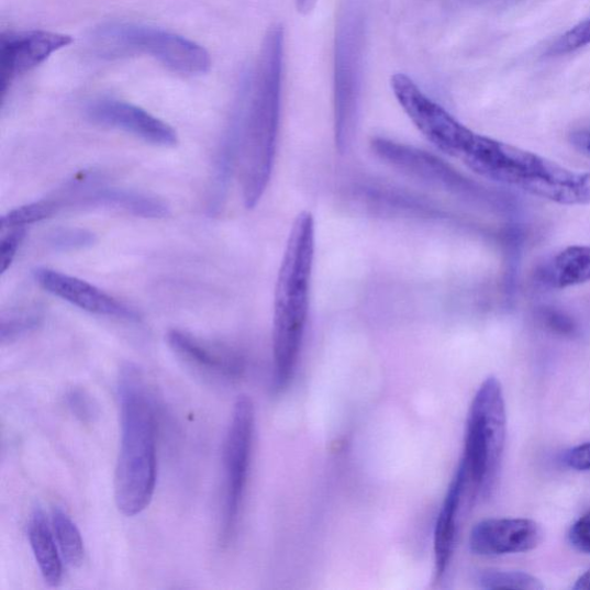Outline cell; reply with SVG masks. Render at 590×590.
Returning a JSON list of instances; mask_svg holds the SVG:
<instances>
[{
    "label": "cell",
    "mask_w": 590,
    "mask_h": 590,
    "mask_svg": "<svg viewBox=\"0 0 590 590\" xmlns=\"http://www.w3.org/2000/svg\"><path fill=\"white\" fill-rule=\"evenodd\" d=\"M285 29L275 23L235 110L241 124V172L245 205L261 200L270 180L280 121Z\"/></svg>",
    "instance_id": "1"
},
{
    "label": "cell",
    "mask_w": 590,
    "mask_h": 590,
    "mask_svg": "<svg viewBox=\"0 0 590 590\" xmlns=\"http://www.w3.org/2000/svg\"><path fill=\"white\" fill-rule=\"evenodd\" d=\"M122 439L114 474V500L126 516L151 504L157 480V420L143 371L126 365L118 385Z\"/></svg>",
    "instance_id": "2"
},
{
    "label": "cell",
    "mask_w": 590,
    "mask_h": 590,
    "mask_svg": "<svg viewBox=\"0 0 590 590\" xmlns=\"http://www.w3.org/2000/svg\"><path fill=\"white\" fill-rule=\"evenodd\" d=\"M315 255V222L309 211L296 219L282 256L274 301V387L285 390L291 382L311 307Z\"/></svg>",
    "instance_id": "3"
},
{
    "label": "cell",
    "mask_w": 590,
    "mask_h": 590,
    "mask_svg": "<svg viewBox=\"0 0 590 590\" xmlns=\"http://www.w3.org/2000/svg\"><path fill=\"white\" fill-rule=\"evenodd\" d=\"M460 159L479 176L516 187L534 197L559 204L583 203L585 174L568 170L522 148L477 134Z\"/></svg>",
    "instance_id": "4"
},
{
    "label": "cell",
    "mask_w": 590,
    "mask_h": 590,
    "mask_svg": "<svg viewBox=\"0 0 590 590\" xmlns=\"http://www.w3.org/2000/svg\"><path fill=\"white\" fill-rule=\"evenodd\" d=\"M92 45L107 58L148 55L182 76H203L211 67L209 53L197 42L141 23H108L93 32Z\"/></svg>",
    "instance_id": "5"
},
{
    "label": "cell",
    "mask_w": 590,
    "mask_h": 590,
    "mask_svg": "<svg viewBox=\"0 0 590 590\" xmlns=\"http://www.w3.org/2000/svg\"><path fill=\"white\" fill-rule=\"evenodd\" d=\"M506 437L503 390L496 377H488L471 403L459 467L482 494L493 487L502 463Z\"/></svg>",
    "instance_id": "6"
},
{
    "label": "cell",
    "mask_w": 590,
    "mask_h": 590,
    "mask_svg": "<svg viewBox=\"0 0 590 590\" xmlns=\"http://www.w3.org/2000/svg\"><path fill=\"white\" fill-rule=\"evenodd\" d=\"M365 22L360 5L348 0L341 12L335 44V126L339 148L356 131L364 78Z\"/></svg>",
    "instance_id": "7"
},
{
    "label": "cell",
    "mask_w": 590,
    "mask_h": 590,
    "mask_svg": "<svg viewBox=\"0 0 590 590\" xmlns=\"http://www.w3.org/2000/svg\"><path fill=\"white\" fill-rule=\"evenodd\" d=\"M391 88L399 105L419 132L439 152L460 159L477 133L427 97L409 76L393 75Z\"/></svg>",
    "instance_id": "8"
},
{
    "label": "cell",
    "mask_w": 590,
    "mask_h": 590,
    "mask_svg": "<svg viewBox=\"0 0 590 590\" xmlns=\"http://www.w3.org/2000/svg\"><path fill=\"white\" fill-rule=\"evenodd\" d=\"M254 427L253 401L247 396H242L235 401L224 445V541L232 537L238 525L248 478Z\"/></svg>",
    "instance_id": "9"
},
{
    "label": "cell",
    "mask_w": 590,
    "mask_h": 590,
    "mask_svg": "<svg viewBox=\"0 0 590 590\" xmlns=\"http://www.w3.org/2000/svg\"><path fill=\"white\" fill-rule=\"evenodd\" d=\"M64 207L102 208L158 220L170 215L163 200L127 188L109 187L97 172L84 171L68 180L58 193Z\"/></svg>",
    "instance_id": "10"
},
{
    "label": "cell",
    "mask_w": 590,
    "mask_h": 590,
    "mask_svg": "<svg viewBox=\"0 0 590 590\" xmlns=\"http://www.w3.org/2000/svg\"><path fill=\"white\" fill-rule=\"evenodd\" d=\"M74 38L46 32H10L0 40V85L3 100L15 80L31 73L55 53L66 48Z\"/></svg>",
    "instance_id": "11"
},
{
    "label": "cell",
    "mask_w": 590,
    "mask_h": 590,
    "mask_svg": "<svg viewBox=\"0 0 590 590\" xmlns=\"http://www.w3.org/2000/svg\"><path fill=\"white\" fill-rule=\"evenodd\" d=\"M86 114L93 124L121 130L157 147L169 148L178 144L177 132L169 124L148 111L124 101L114 99L92 101L87 105Z\"/></svg>",
    "instance_id": "12"
},
{
    "label": "cell",
    "mask_w": 590,
    "mask_h": 590,
    "mask_svg": "<svg viewBox=\"0 0 590 590\" xmlns=\"http://www.w3.org/2000/svg\"><path fill=\"white\" fill-rule=\"evenodd\" d=\"M34 277L44 291L81 311L108 318L136 319L135 312L126 304L84 279L49 268L36 269Z\"/></svg>",
    "instance_id": "13"
},
{
    "label": "cell",
    "mask_w": 590,
    "mask_h": 590,
    "mask_svg": "<svg viewBox=\"0 0 590 590\" xmlns=\"http://www.w3.org/2000/svg\"><path fill=\"white\" fill-rule=\"evenodd\" d=\"M543 532L528 519H488L470 532L469 548L480 556L526 553L538 547Z\"/></svg>",
    "instance_id": "14"
},
{
    "label": "cell",
    "mask_w": 590,
    "mask_h": 590,
    "mask_svg": "<svg viewBox=\"0 0 590 590\" xmlns=\"http://www.w3.org/2000/svg\"><path fill=\"white\" fill-rule=\"evenodd\" d=\"M168 343L186 365L212 379H238L245 361L238 350L226 345L210 343L182 330H171Z\"/></svg>",
    "instance_id": "15"
},
{
    "label": "cell",
    "mask_w": 590,
    "mask_h": 590,
    "mask_svg": "<svg viewBox=\"0 0 590 590\" xmlns=\"http://www.w3.org/2000/svg\"><path fill=\"white\" fill-rule=\"evenodd\" d=\"M463 479L456 474L450 488H448L437 517L434 553L435 574L441 579L454 555L457 534L461 522V516L474 505Z\"/></svg>",
    "instance_id": "16"
},
{
    "label": "cell",
    "mask_w": 590,
    "mask_h": 590,
    "mask_svg": "<svg viewBox=\"0 0 590 590\" xmlns=\"http://www.w3.org/2000/svg\"><path fill=\"white\" fill-rule=\"evenodd\" d=\"M29 538L45 583L59 585L63 576V558L54 530L41 509H35L29 522Z\"/></svg>",
    "instance_id": "17"
},
{
    "label": "cell",
    "mask_w": 590,
    "mask_h": 590,
    "mask_svg": "<svg viewBox=\"0 0 590 590\" xmlns=\"http://www.w3.org/2000/svg\"><path fill=\"white\" fill-rule=\"evenodd\" d=\"M553 285L559 289L585 285L590 281V247L572 246L555 258L552 270Z\"/></svg>",
    "instance_id": "18"
},
{
    "label": "cell",
    "mask_w": 590,
    "mask_h": 590,
    "mask_svg": "<svg viewBox=\"0 0 590 590\" xmlns=\"http://www.w3.org/2000/svg\"><path fill=\"white\" fill-rule=\"evenodd\" d=\"M53 530L64 563L77 568L85 558V545L81 533L73 519L62 509L53 512Z\"/></svg>",
    "instance_id": "19"
},
{
    "label": "cell",
    "mask_w": 590,
    "mask_h": 590,
    "mask_svg": "<svg viewBox=\"0 0 590 590\" xmlns=\"http://www.w3.org/2000/svg\"><path fill=\"white\" fill-rule=\"evenodd\" d=\"M58 210L60 205L55 198L35 201L9 211L0 221V227L2 231L11 227H26L53 218Z\"/></svg>",
    "instance_id": "20"
},
{
    "label": "cell",
    "mask_w": 590,
    "mask_h": 590,
    "mask_svg": "<svg viewBox=\"0 0 590 590\" xmlns=\"http://www.w3.org/2000/svg\"><path fill=\"white\" fill-rule=\"evenodd\" d=\"M479 583L485 589H543V585L535 577L515 571H485L479 576Z\"/></svg>",
    "instance_id": "21"
},
{
    "label": "cell",
    "mask_w": 590,
    "mask_h": 590,
    "mask_svg": "<svg viewBox=\"0 0 590 590\" xmlns=\"http://www.w3.org/2000/svg\"><path fill=\"white\" fill-rule=\"evenodd\" d=\"M41 315L35 311L20 310L4 314L0 323V339L12 343L33 332L40 323Z\"/></svg>",
    "instance_id": "22"
},
{
    "label": "cell",
    "mask_w": 590,
    "mask_h": 590,
    "mask_svg": "<svg viewBox=\"0 0 590 590\" xmlns=\"http://www.w3.org/2000/svg\"><path fill=\"white\" fill-rule=\"evenodd\" d=\"M93 244H96V235L79 227L57 229L48 237V245L58 252L84 249Z\"/></svg>",
    "instance_id": "23"
},
{
    "label": "cell",
    "mask_w": 590,
    "mask_h": 590,
    "mask_svg": "<svg viewBox=\"0 0 590 590\" xmlns=\"http://www.w3.org/2000/svg\"><path fill=\"white\" fill-rule=\"evenodd\" d=\"M590 44V18L563 34L552 46L550 54L560 56L577 52Z\"/></svg>",
    "instance_id": "24"
},
{
    "label": "cell",
    "mask_w": 590,
    "mask_h": 590,
    "mask_svg": "<svg viewBox=\"0 0 590 590\" xmlns=\"http://www.w3.org/2000/svg\"><path fill=\"white\" fill-rule=\"evenodd\" d=\"M67 408L73 412L76 418L81 422H92L99 415L98 405L96 401L81 389H73L66 393Z\"/></svg>",
    "instance_id": "25"
},
{
    "label": "cell",
    "mask_w": 590,
    "mask_h": 590,
    "mask_svg": "<svg viewBox=\"0 0 590 590\" xmlns=\"http://www.w3.org/2000/svg\"><path fill=\"white\" fill-rule=\"evenodd\" d=\"M7 230L9 232L3 235L2 243H0V267H2L0 271L2 274H5L12 266L16 253L26 237L25 227H11Z\"/></svg>",
    "instance_id": "26"
},
{
    "label": "cell",
    "mask_w": 590,
    "mask_h": 590,
    "mask_svg": "<svg viewBox=\"0 0 590 590\" xmlns=\"http://www.w3.org/2000/svg\"><path fill=\"white\" fill-rule=\"evenodd\" d=\"M542 319L552 332L558 335L572 336L577 332L575 322L569 316H566L558 311L546 310L542 313Z\"/></svg>",
    "instance_id": "27"
},
{
    "label": "cell",
    "mask_w": 590,
    "mask_h": 590,
    "mask_svg": "<svg viewBox=\"0 0 590 590\" xmlns=\"http://www.w3.org/2000/svg\"><path fill=\"white\" fill-rule=\"evenodd\" d=\"M570 541L579 552L590 554V512L580 517L574 525Z\"/></svg>",
    "instance_id": "28"
},
{
    "label": "cell",
    "mask_w": 590,
    "mask_h": 590,
    "mask_svg": "<svg viewBox=\"0 0 590 590\" xmlns=\"http://www.w3.org/2000/svg\"><path fill=\"white\" fill-rule=\"evenodd\" d=\"M566 464L577 470L590 469V443H586L572 448V450L566 455Z\"/></svg>",
    "instance_id": "29"
},
{
    "label": "cell",
    "mask_w": 590,
    "mask_h": 590,
    "mask_svg": "<svg viewBox=\"0 0 590 590\" xmlns=\"http://www.w3.org/2000/svg\"><path fill=\"white\" fill-rule=\"evenodd\" d=\"M571 143L578 151L590 156V131L572 134Z\"/></svg>",
    "instance_id": "30"
},
{
    "label": "cell",
    "mask_w": 590,
    "mask_h": 590,
    "mask_svg": "<svg viewBox=\"0 0 590 590\" xmlns=\"http://www.w3.org/2000/svg\"><path fill=\"white\" fill-rule=\"evenodd\" d=\"M319 0H294L297 11L302 15L311 14L316 5Z\"/></svg>",
    "instance_id": "31"
},
{
    "label": "cell",
    "mask_w": 590,
    "mask_h": 590,
    "mask_svg": "<svg viewBox=\"0 0 590 590\" xmlns=\"http://www.w3.org/2000/svg\"><path fill=\"white\" fill-rule=\"evenodd\" d=\"M574 589L575 590H590V571L586 572L583 576H581L578 579Z\"/></svg>",
    "instance_id": "32"
},
{
    "label": "cell",
    "mask_w": 590,
    "mask_h": 590,
    "mask_svg": "<svg viewBox=\"0 0 590 590\" xmlns=\"http://www.w3.org/2000/svg\"><path fill=\"white\" fill-rule=\"evenodd\" d=\"M456 2L467 5H481L491 2V0H456Z\"/></svg>",
    "instance_id": "33"
}]
</instances>
